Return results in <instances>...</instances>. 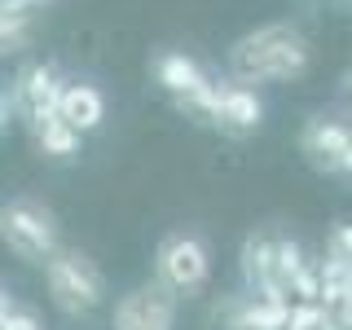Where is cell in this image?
Segmentation results:
<instances>
[{
  "instance_id": "4fadbf2b",
  "label": "cell",
  "mask_w": 352,
  "mask_h": 330,
  "mask_svg": "<svg viewBox=\"0 0 352 330\" xmlns=\"http://www.w3.org/2000/svg\"><path fill=\"white\" fill-rule=\"evenodd\" d=\"M317 264H322V304H326V308L348 304V300H352V273H348L335 256H326V260H317Z\"/></svg>"
},
{
  "instance_id": "7c38bea8",
  "label": "cell",
  "mask_w": 352,
  "mask_h": 330,
  "mask_svg": "<svg viewBox=\"0 0 352 330\" xmlns=\"http://www.w3.org/2000/svg\"><path fill=\"white\" fill-rule=\"evenodd\" d=\"M27 124H31V141H36V150L44 154V159H71V154H80L84 132L71 128V124L58 115V110L36 115V119H27Z\"/></svg>"
},
{
  "instance_id": "8992f818",
  "label": "cell",
  "mask_w": 352,
  "mask_h": 330,
  "mask_svg": "<svg viewBox=\"0 0 352 330\" xmlns=\"http://www.w3.org/2000/svg\"><path fill=\"white\" fill-rule=\"evenodd\" d=\"M242 282H247L251 295H264V300H291V282L282 278V260H278V234L269 229H256L242 242Z\"/></svg>"
},
{
  "instance_id": "5b68a950",
  "label": "cell",
  "mask_w": 352,
  "mask_h": 330,
  "mask_svg": "<svg viewBox=\"0 0 352 330\" xmlns=\"http://www.w3.org/2000/svg\"><path fill=\"white\" fill-rule=\"evenodd\" d=\"M154 80H159L163 93H172V102L185 110V115H198V119H212V106H216V80L198 66L190 53H159L154 58Z\"/></svg>"
},
{
  "instance_id": "277c9868",
  "label": "cell",
  "mask_w": 352,
  "mask_h": 330,
  "mask_svg": "<svg viewBox=\"0 0 352 330\" xmlns=\"http://www.w3.org/2000/svg\"><path fill=\"white\" fill-rule=\"evenodd\" d=\"M212 278V247L198 234H168L154 251V282H163L176 300L203 295Z\"/></svg>"
},
{
  "instance_id": "9c48e42d",
  "label": "cell",
  "mask_w": 352,
  "mask_h": 330,
  "mask_svg": "<svg viewBox=\"0 0 352 330\" xmlns=\"http://www.w3.org/2000/svg\"><path fill=\"white\" fill-rule=\"evenodd\" d=\"M348 146H352V128L335 115H313L300 132V150L317 172H339Z\"/></svg>"
},
{
  "instance_id": "9a60e30c",
  "label": "cell",
  "mask_w": 352,
  "mask_h": 330,
  "mask_svg": "<svg viewBox=\"0 0 352 330\" xmlns=\"http://www.w3.org/2000/svg\"><path fill=\"white\" fill-rule=\"evenodd\" d=\"M326 256H335L352 273V220H335L326 234Z\"/></svg>"
},
{
  "instance_id": "7a4b0ae2",
  "label": "cell",
  "mask_w": 352,
  "mask_h": 330,
  "mask_svg": "<svg viewBox=\"0 0 352 330\" xmlns=\"http://www.w3.org/2000/svg\"><path fill=\"white\" fill-rule=\"evenodd\" d=\"M44 291L58 313L66 317H88L106 304V273L97 260L80 247H62L58 256L44 264Z\"/></svg>"
},
{
  "instance_id": "2e32d148",
  "label": "cell",
  "mask_w": 352,
  "mask_h": 330,
  "mask_svg": "<svg viewBox=\"0 0 352 330\" xmlns=\"http://www.w3.org/2000/svg\"><path fill=\"white\" fill-rule=\"evenodd\" d=\"M278 260H282V278H286V282H295V278L308 269L304 247H300L295 238H278Z\"/></svg>"
},
{
  "instance_id": "52a82bcc",
  "label": "cell",
  "mask_w": 352,
  "mask_h": 330,
  "mask_svg": "<svg viewBox=\"0 0 352 330\" xmlns=\"http://www.w3.org/2000/svg\"><path fill=\"white\" fill-rule=\"evenodd\" d=\"M176 295L163 282H141L115 304V330H172Z\"/></svg>"
},
{
  "instance_id": "ba28073f",
  "label": "cell",
  "mask_w": 352,
  "mask_h": 330,
  "mask_svg": "<svg viewBox=\"0 0 352 330\" xmlns=\"http://www.w3.org/2000/svg\"><path fill=\"white\" fill-rule=\"evenodd\" d=\"M225 137H247L264 124V102L251 84H238V80H220L216 84V106H212V119Z\"/></svg>"
},
{
  "instance_id": "e0dca14e",
  "label": "cell",
  "mask_w": 352,
  "mask_h": 330,
  "mask_svg": "<svg viewBox=\"0 0 352 330\" xmlns=\"http://www.w3.org/2000/svg\"><path fill=\"white\" fill-rule=\"evenodd\" d=\"M330 313L339 317V326H348V330H352V300H348V304H339V308H330Z\"/></svg>"
},
{
  "instance_id": "8fae6325",
  "label": "cell",
  "mask_w": 352,
  "mask_h": 330,
  "mask_svg": "<svg viewBox=\"0 0 352 330\" xmlns=\"http://www.w3.org/2000/svg\"><path fill=\"white\" fill-rule=\"evenodd\" d=\"M58 115H62L71 128H80V132H97V128H102V119H106V97H102V88L88 84V80H66L62 102H58Z\"/></svg>"
},
{
  "instance_id": "3957f363",
  "label": "cell",
  "mask_w": 352,
  "mask_h": 330,
  "mask_svg": "<svg viewBox=\"0 0 352 330\" xmlns=\"http://www.w3.org/2000/svg\"><path fill=\"white\" fill-rule=\"evenodd\" d=\"M0 238L22 264H49L62 251L58 238V216L40 203V198H9L0 207Z\"/></svg>"
},
{
  "instance_id": "6da1fadb",
  "label": "cell",
  "mask_w": 352,
  "mask_h": 330,
  "mask_svg": "<svg viewBox=\"0 0 352 330\" xmlns=\"http://www.w3.org/2000/svg\"><path fill=\"white\" fill-rule=\"evenodd\" d=\"M229 80L238 84H291L304 80L313 66V44L295 22H264L229 44L225 53Z\"/></svg>"
},
{
  "instance_id": "30bf717a",
  "label": "cell",
  "mask_w": 352,
  "mask_h": 330,
  "mask_svg": "<svg viewBox=\"0 0 352 330\" xmlns=\"http://www.w3.org/2000/svg\"><path fill=\"white\" fill-rule=\"evenodd\" d=\"M62 88H66V80L58 75V66L31 62L27 71L14 80V106H18V115H22V119H36V115H49V110H58Z\"/></svg>"
},
{
  "instance_id": "d6986e66",
  "label": "cell",
  "mask_w": 352,
  "mask_h": 330,
  "mask_svg": "<svg viewBox=\"0 0 352 330\" xmlns=\"http://www.w3.org/2000/svg\"><path fill=\"white\" fill-rule=\"evenodd\" d=\"M344 84H348V93H352V66H348V75H344Z\"/></svg>"
},
{
  "instance_id": "ac0fdd59",
  "label": "cell",
  "mask_w": 352,
  "mask_h": 330,
  "mask_svg": "<svg viewBox=\"0 0 352 330\" xmlns=\"http://www.w3.org/2000/svg\"><path fill=\"white\" fill-rule=\"evenodd\" d=\"M339 176H348V181H352V146H348V154H344V163H339Z\"/></svg>"
},
{
  "instance_id": "5bb4252c",
  "label": "cell",
  "mask_w": 352,
  "mask_h": 330,
  "mask_svg": "<svg viewBox=\"0 0 352 330\" xmlns=\"http://www.w3.org/2000/svg\"><path fill=\"white\" fill-rule=\"evenodd\" d=\"M0 330H44V322H40L36 308H27L22 300H14L5 291V300H0Z\"/></svg>"
}]
</instances>
